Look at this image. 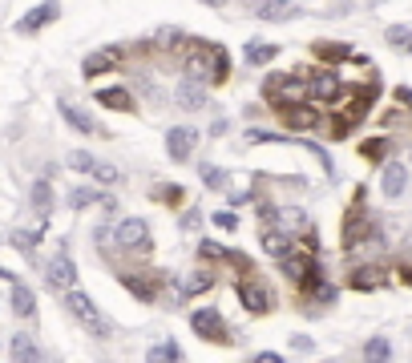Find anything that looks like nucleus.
Returning a JSON list of instances; mask_svg holds the SVG:
<instances>
[{"label":"nucleus","mask_w":412,"mask_h":363,"mask_svg":"<svg viewBox=\"0 0 412 363\" xmlns=\"http://www.w3.org/2000/svg\"><path fill=\"white\" fill-rule=\"evenodd\" d=\"M182 65H186V73L194 77V81H202V85H223L226 77H231V57H226L214 40H186V57H182Z\"/></svg>","instance_id":"f257e3e1"},{"label":"nucleus","mask_w":412,"mask_h":363,"mask_svg":"<svg viewBox=\"0 0 412 363\" xmlns=\"http://www.w3.org/2000/svg\"><path fill=\"white\" fill-rule=\"evenodd\" d=\"M65 307H69V315H73V319H81V323H85L97 339H110L113 327L105 323V315L93 307V299H89V295H81L77 287H69V291H65Z\"/></svg>","instance_id":"f03ea898"},{"label":"nucleus","mask_w":412,"mask_h":363,"mask_svg":"<svg viewBox=\"0 0 412 363\" xmlns=\"http://www.w3.org/2000/svg\"><path fill=\"white\" fill-rule=\"evenodd\" d=\"M190 327H194V335H202L206 343H235V331L226 323L223 315L214 311V307H202V311L190 315Z\"/></svg>","instance_id":"7ed1b4c3"},{"label":"nucleus","mask_w":412,"mask_h":363,"mask_svg":"<svg viewBox=\"0 0 412 363\" xmlns=\"http://www.w3.org/2000/svg\"><path fill=\"white\" fill-rule=\"evenodd\" d=\"M235 295H238V303H243L247 311H255V315H267V311L275 307V295H271V287H267L263 278H255V275H243V278H238Z\"/></svg>","instance_id":"20e7f679"},{"label":"nucleus","mask_w":412,"mask_h":363,"mask_svg":"<svg viewBox=\"0 0 412 363\" xmlns=\"http://www.w3.org/2000/svg\"><path fill=\"white\" fill-rule=\"evenodd\" d=\"M113 242H117L122 251L146 254L150 251V226L142 222V218H125V222H117V230H113Z\"/></svg>","instance_id":"39448f33"},{"label":"nucleus","mask_w":412,"mask_h":363,"mask_svg":"<svg viewBox=\"0 0 412 363\" xmlns=\"http://www.w3.org/2000/svg\"><path fill=\"white\" fill-rule=\"evenodd\" d=\"M45 283H49L57 295H65L69 287H77V266H73V259H69V251L61 246V254L57 259H49L45 263Z\"/></svg>","instance_id":"423d86ee"},{"label":"nucleus","mask_w":412,"mask_h":363,"mask_svg":"<svg viewBox=\"0 0 412 363\" xmlns=\"http://www.w3.org/2000/svg\"><path fill=\"white\" fill-rule=\"evenodd\" d=\"M303 81H307V97H312V101H324V105L339 101V93H344V85H339L336 73H315V77L303 73Z\"/></svg>","instance_id":"0eeeda50"},{"label":"nucleus","mask_w":412,"mask_h":363,"mask_svg":"<svg viewBox=\"0 0 412 363\" xmlns=\"http://www.w3.org/2000/svg\"><path fill=\"white\" fill-rule=\"evenodd\" d=\"M122 283L134 291L142 303H154V299H158V287H162V275H158V271H150V275H142V271H130V275H122Z\"/></svg>","instance_id":"6e6552de"},{"label":"nucleus","mask_w":412,"mask_h":363,"mask_svg":"<svg viewBox=\"0 0 412 363\" xmlns=\"http://www.w3.org/2000/svg\"><path fill=\"white\" fill-rule=\"evenodd\" d=\"M174 101H178V109H186V113L206 109V85H202V81H194V77H186V81L174 89Z\"/></svg>","instance_id":"1a4fd4ad"},{"label":"nucleus","mask_w":412,"mask_h":363,"mask_svg":"<svg viewBox=\"0 0 412 363\" xmlns=\"http://www.w3.org/2000/svg\"><path fill=\"white\" fill-rule=\"evenodd\" d=\"M279 117H283L291 129H315V126H319V113H315L312 105H303V101H287V105H279Z\"/></svg>","instance_id":"9d476101"},{"label":"nucleus","mask_w":412,"mask_h":363,"mask_svg":"<svg viewBox=\"0 0 412 363\" xmlns=\"http://www.w3.org/2000/svg\"><path fill=\"white\" fill-rule=\"evenodd\" d=\"M194 129H186V126H174L170 134H166V153L174 158V162H190V153H194Z\"/></svg>","instance_id":"9b49d317"},{"label":"nucleus","mask_w":412,"mask_h":363,"mask_svg":"<svg viewBox=\"0 0 412 363\" xmlns=\"http://www.w3.org/2000/svg\"><path fill=\"white\" fill-rule=\"evenodd\" d=\"M57 13H61V4H57V0H45V4H41V9H33V13L25 16V21H21V25H16V33H41V28L45 25H53V21H57Z\"/></svg>","instance_id":"f8f14e48"},{"label":"nucleus","mask_w":412,"mask_h":363,"mask_svg":"<svg viewBox=\"0 0 412 363\" xmlns=\"http://www.w3.org/2000/svg\"><path fill=\"white\" fill-rule=\"evenodd\" d=\"M247 4H250V13L263 16V21H287V16L300 13L291 0H247Z\"/></svg>","instance_id":"ddd939ff"},{"label":"nucleus","mask_w":412,"mask_h":363,"mask_svg":"<svg viewBox=\"0 0 412 363\" xmlns=\"http://www.w3.org/2000/svg\"><path fill=\"white\" fill-rule=\"evenodd\" d=\"M380 190H384L388 198H400V194L408 190V170H404L400 162H388L384 174H380Z\"/></svg>","instance_id":"4468645a"},{"label":"nucleus","mask_w":412,"mask_h":363,"mask_svg":"<svg viewBox=\"0 0 412 363\" xmlns=\"http://www.w3.org/2000/svg\"><path fill=\"white\" fill-rule=\"evenodd\" d=\"M263 251L271 254V259H283L287 251H295V238L287 230H279V226H267V234H263Z\"/></svg>","instance_id":"2eb2a0df"},{"label":"nucleus","mask_w":412,"mask_h":363,"mask_svg":"<svg viewBox=\"0 0 412 363\" xmlns=\"http://www.w3.org/2000/svg\"><path fill=\"white\" fill-rule=\"evenodd\" d=\"M69 202H73L77 210H85V206H101L105 214L117 210V202H113L110 194H101V190H73V194H69Z\"/></svg>","instance_id":"dca6fc26"},{"label":"nucleus","mask_w":412,"mask_h":363,"mask_svg":"<svg viewBox=\"0 0 412 363\" xmlns=\"http://www.w3.org/2000/svg\"><path fill=\"white\" fill-rule=\"evenodd\" d=\"M122 57H125L122 49H101V53H89L81 69H85V77H97V73H105V69H113V65L122 61Z\"/></svg>","instance_id":"f3484780"},{"label":"nucleus","mask_w":412,"mask_h":363,"mask_svg":"<svg viewBox=\"0 0 412 363\" xmlns=\"http://www.w3.org/2000/svg\"><path fill=\"white\" fill-rule=\"evenodd\" d=\"M61 117L77 129V134H101L97 121H93V117H89L85 109H77V105H65V101H61Z\"/></svg>","instance_id":"a211bd4d"},{"label":"nucleus","mask_w":412,"mask_h":363,"mask_svg":"<svg viewBox=\"0 0 412 363\" xmlns=\"http://www.w3.org/2000/svg\"><path fill=\"white\" fill-rule=\"evenodd\" d=\"M97 101L101 105H110V109H134V97H130V89L113 85V89H97Z\"/></svg>","instance_id":"6ab92c4d"},{"label":"nucleus","mask_w":412,"mask_h":363,"mask_svg":"<svg viewBox=\"0 0 412 363\" xmlns=\"http://www.w3.org/2000/svg\"><path fill=\"white\" fill-rule=\"evenodd\" d=\"M13 311L21 315V319H33V315H37V303H33V291H28L25 283H13Z\"/></svg>","instance_id":"aec40b11"},{"label":"nucleus","mask_w":412,"mask_h":363,"mask_svg":"<svg viewBox=\"0 0 412 363\" xmlns=\"http://www.w3.org/2000/svg\"><path fill=\"white\" fill-rule=\"evenodd\" d=\"M199 174H202V186L214 190V194H223V190L231 186V174L218 170V166H199Z\"/></svg>","instance_id":"412c9836"},{"label":"nucleus","mask_w":412,"mask_h":363,"mask_svg":"<svg viewBox=\"0 0 412 363\" xmlns=\"http://www.w3.org/2000/svg\"><path fill=\"white\" fill-rule=\"evenodd\" d=\"M275 53H279V45H267V40H250L247 45V65H267V61H275Z\"/></svg>","instance_id":"4be33fe9"},{"label":"nucleus","mask_w":412,"mask_h":363,"mask_svg":"<svg viewBox=\"0 0 412 363\" xmlns=\"http://www.w3.org/2000/svg\"><path fill=\"white\" fill-rule=\"evenodd\" d=\"M33 206H37L41 218L53 210V190H49V182H45V178H37V182H33Z\"/></svg>","instance_id":"5701e85b"},{"label":"nucleus","mask_w":412,"mask_h":363,"mask_svg":"<svg viewBox=\"0 0 412 363\" xmlns=\"http://www.w3.org/2000/svg\"><path fill=\"white\" fill-rule=\"evenodd\" d=\"M380 266H360L356 275H352V287H360V291H372V287H380L384 283V275H376Z\"/></svg>","instance_id":"b1692460"},{"label":"nucleus","mask_w":412,"mask_h":363,"mask_svg":"<svg viewBox=\"0 0 412 363\" xmlns=\"http://www.w3.org/2000/svg\"><path fill=\"white\" fill-rule=\"evenodd\" d=\"M37 242H41L37 230H13V246H16L21 254H28V259L37 254Z\"/></svg>","instance_id":"393cba45"},{"label":"nucleus","mask_w":412,"mask_h":363,"mask_svg":"<svg viewBox=\"0 0 412 363\" xmlns=\"http://www.w3.org/2000/svg\"><path fill=\"white\" fill-rule=\"evenodd\" d=\"M214 287V275L211 271H199V275H190L186 283H182V295H202V291Z\"/></svg>","instance_id":"a878e982"},{"label":"nucleus","mask_w":412,"mask_h":363,"mask_svg":"<svg viewBox=\"0 0 412 363\" xmlns=\"http://www.w3.org/2000/svg\"><path fill=\"white\" fill-rule=\"evenodd\" d=\"M89 178H93V182H101V186H117V182H122V174H117V166H110V162H97Z\"/></svg>","instance_id":"bb28decb"},{"label":"nucleus","mask_w":412,"mask_h":363,"mask_svg":"<svg viewBox=\"0 0 412 363\" xmlns=\"http://www.w3.org/2000/svg\"><path fill=\"white\" fill-rule=\"evenodd\" d=\"M13 355H16V359H37L41 347L33 343V335H16L13 339Z\"/></svg>","instance_id":"cd10ccee"},{"label":"nucleus","mask_w":412,"mask_h":363,"mask_svg":"<svg viewBox=\"0 0 412 363\" xmlns=\"http://www.w3.org/2000/svg\"><path fill=\"white\" fill-rule=\"evenodd\" d=\"M364 355H368V359H388V355H392V343H388L384 335H376L364 343Z\"/></svg>","instance_id":"c85d7f7f"},{"label":"nucleus","mask_w":412,"mask_h":363,"mask_svg":"<svg viewBox=\"0 0 412 363\" xmlns=\"http://www.w3.org/2000/svg\"><path fill=\"white\" fill-rule=\"evenodd\" d=\"M388 40H392L396 49L412 53V28H404V25H392V28H388Z\"/></svg>","instance_id":"c756f323"},{"label":"nucleus","mask_w":412,"mask_h":363,"mask_svg":"<svg viewBox=\"0 0 412 363\" xmlns=\"http://www.w3.org/2000/svg\"><path fill=\"white\" fill-rule=\"evenodd\" d=\"M65 162L73 166V170H81V174H93V166H97V158H89L85 150H73L69 158H65Z\"/></svg>","instance_id":"7c9ffc66"},{"label":"nucleus","mask_w":412,"mask_h":363,"mask_svg":"<svg viewBox=\"0 0 412 363\" xmlns=\"http://www.w3.org/2000/svg\"><path fill=\"white\" fill-rule=\"evenodd\" d=\"M150 359H182V351H178V343L166 339V343H154L150 347Z\"/></svg>","instance_id":"2f4dec72"},{"label":"nucleus","mask_w":412,"mask_h":363,"mask_svg":"<svg viewBox=\"0 0 412 363\" xmlns=\"http://www.w3.org/2000/svg\"><path fill=\"white\" fill-rule=\"evenodd\" d=\"M150 194H154V198H166V202H182V190H178V186H154Z\"/></svg>","instance_id":"473e14b6"},{"label":"nucleus","mask_w":412,"mask_h":363,"mask_svg":"<svg viewBox=\"0 0 412 363\" xmlns=\"http://www.w3.org/2000/svg\"><path fill=\"white\" fill-rule=\"evenodd\" d=\"M214 226H223V230H235V226H238V218H235L231 210H218V214H214Z\"/></svg>","instance_id":"72a5a7b5"},{"label":"nucleus","mask_w":412,"mask_h":363,"mask_svg":"<svg viewBox=\"0 0 412 363\" xmlns=\"http://www.w3.org/2000/svg\"><path fill=\"white\" fill-rule=\"evenodd\" d=\"M199 222H202L199 210H186V214H182V230H186V234H190V230H199Z\"/></svg>","instance_id":"f704fd0d"},{"label":"nucleus","mask_w":412,"mask_h":363,"mask_svg":"<svg viewBox=\"0 0 412 363\" xmlns=\"http://www.w3.org/2000/svg\"><path fill=\"white\" fill-rule=\"evenodd\" d=\"M396 101L400 105H412V89H396Z\"/></svg>","instance_id":"c9c22d12"},{"label":"nucleus","mask_w":412,"mask_h":363,"mask_svg":"<svg viewBox=\"0 0 412 363\" xmlns=\"http://www.w3.org/2000/svg\"><path fill=\"white\" fill-rule=\"evenodd\" d=\"M206 4H214V9H223V4H226V0H206Z\"/></svg>","instance_id":"e433bc0d"}]
</instances>
